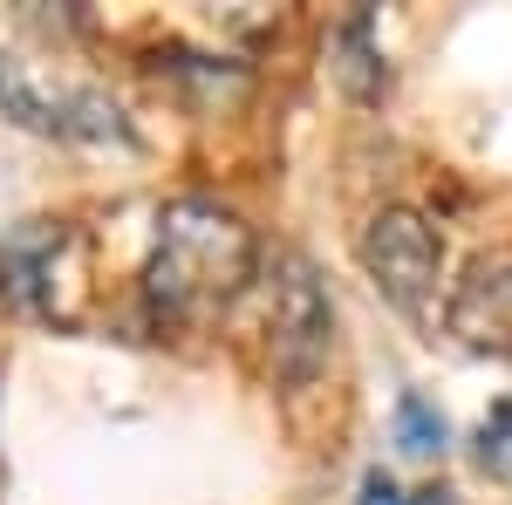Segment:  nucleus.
Masks as SVG:
<instances>
[{
    "mask_svg": "<svg viewBox=\"0 0 512 505\" xmlns=\"http://www.w3.org/2000/svg\"><path fill=\"white\" fill-rule=\"evenodd\" d=\"M260 273V239L246 219H233L212 198H171L158 219V260L144 273L151 301L164 314H198L233 301Z\"/></svg>",
    "mask_w": 512,
    "mask_h": 505,
    "instance_id": "nucleus-1",
    "label": "nucleus"
},
{
    "mask_svg": "<svg viewBox=\"0 0 512 505\" xmlns=\"http://www.w3.org/2000/svg\"><path fill=\"white\" fill-rule=\"evenodd\" d=\"M328 335H335V314H328L315 267L301 253H287L274 267V301H267V349H274L280 383H308L328 362Z\"/></svg>",
    "mask_w": 512,
    "mask_h": 505,
    "instance_id": "nucleus-2",
    "label": "nucleus"
},
{
    "mask_svg": "<svg viewBox=\"0 0 512 505\" xmlns=\"http://www.w3.org/2000/svg\"><path fill=\"white\" fill-rule=\"evenodd\" d=\"M362 267H369V280L390 294L396 308H424V294H431L437 273H444V239H437V226L424 212L383 205L362 226Z\"/></svg>",
    "mask_w": 512,
    "mask_h": 505,
    "instance_id": "nucleus-3",
    "label": "nucleus"
},
{
    "mask_svg": "<svg viewBox=\"0 0 512 505\" xmlns=\"http://www.w3.org/2000/svg\"><path fill=\"white\" fill-rule=\"evenodd\" d=\"M0 103L28 130H48V137H123L117 103H103L96 89H55L21 55H0Z\"/></svg>",
    "mask_w": 512,
    "mask_h": 505,
    "instance_id": "nucleus-4",
    "label": "nucleus"
},
{
    "mask_svg": "<svg viewBox=\"0 0 512 505\" xmlns=\"http://www.w3.org/2000/svg\"><path fill=\"white\" fill-rule=\"evenodd\" d=\"M451 335L472 349H512V260H478L451 294Z\"/></svg>",
    "mask_w": 512,
    "mask_h": 505,
    "instance_id": "nucleus-5",
    "label": "nucleus"
},
{
    "mask_svg": "<svg viewBox=\"0 0 512 505\" xmlns=\"http://www.w3.org/2000/svg\"><path fill=\"white\" fill-rule=\"evenodd\" d=\"M335 48H342V82H349L355 96H376V89H383V69H376V55H369V14H355L349 28L335 35Z\"/></svg>",
    "mask_w": 512,
    "mask_h": 505,
    "instance_id": "nucleus-6",
    "label": "nucleus"
},
{
    "mask_svg": "<svg viewBox=\"0 0 512 505\" xmlns=\"http://www.w3.org/2000/svg\"><path fill=\"white\" fill-rule=\"evenodd\" d=\"M396 444H403L410 458H431V451H444V417H437L424 396H403V403H396Z\"/></svg>",
    "mask_w": 512,
    "mask_h": 505,
    "instance_id": "nucleus-7",
    "label": "nucleus"
},
{
    "mask_svg": "<svg viewBox=\"0 0 512 505\" xmlns=\"http://www.w3.org/2000/svg\"><path fill=\"white\" fill-rule=\"evenodd\" d=\"M478 465L512 478V403H499V410L478 424Z\"/></svg>",
    "mask_w": 512,
    "mask_h": 505,
    "instance_id": "nucleus-8",
    "label": "nucleus"
},
{
    "mask_svg": "<svg viewBox=\"0 0 512 505\" xmlns=\"http://www.w3.org/2000/svg\"><path fill=\"white\" fill-rule=\"evenodd\" d=\"M362 505H410V499L396 492V485L383 478V471H369V478H362Z\"/></svg>",
    "mask_w": 512,
    "mask_h": 505,
    "instance_id": "nucleus-9",
    "label": "nucleus"
},
{
    "mask_svg": "<svg viewBox=\"0 0 512 505\" xmlns=\"http://www.w3.org/2000/svg\"><path fill=\"white\" fill-rule=\"evenodd\" d=\"M410 505H444V492H417V499H410Z\"/></svg>",
    "mask_w": 512,
    "mask_h": 505,
    "instance_id": "nucleus-10",
    "label": "nucleus"
}]
</instances>
